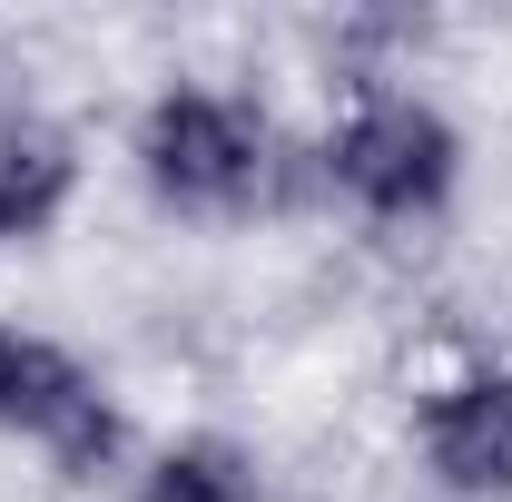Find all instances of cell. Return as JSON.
<instances>
[{
  "mask_svg": "<svg viewBox=\"0 0 512 502\" xmlns=\"http://www.w3.org/2000/svg\"><path fill=\"white\" fill-rule=\"evenodd\" d=\"M306 168L365 227H424L463 188V128L404 79H355L345 109L325 119V138L306 148Z\"/></svg>",
  "mask_w": 512,
  "mask_h": 502,
  "instance_id": "cell-1",
  "label": "cell"
},
{
  "mask_svg": "<svg viewBox=\"0 0 512 502\" xmlns=\"http://www.w3.org/2000/svg\"><path fill=\"white\" fill-rule=\"evenodd\" d=\"M0 434L40 443L69 483H89V473H109L128 453V414L69 345H50V335L0 315Z\"/></svg>",
  "mask_w": 512,
  "mask_h": 502,
  "instance_id": "cell-3",
  "label": "cell"
},
{
  "mask_svg": "<svg viewBox=\"0 0 512 502\" xmlns=\"http://www.w3.org/2000/svg\"><path fill=\"white\" fill-rule=\"evenodd\" d=\"M128 502H266V463H256V443L197 424V434H168L138 463Z\"/></svg>",
  "mask_w": 512,
  "mask_h": 502,
  "instance_id": "cell-6",
  "label": "cell"
},
{
  "mask_svg": "<svg viewBox=\"0 0 512 502\" xmlns=\"http://www.w3.org/2000/svg\"><path fill=\"white\" fill-rule=\"evenodd\" d=\"M128 158H138V188L158 197L168 217H247L276 197V168H286V138L276 119L217 89V79H168L138 128H128Z\"/></svg>",
  "mask_w": 512,
  "mask_h": 502,
  "instance_id": "cell-2",
  "label": "cell"
},
{
  "mask_svg": "<svg viewBox=\"0 0 512 502\" xmlns=\"http://www.w3.org/2000/svg\"><path fill=\"white\" fill-rule=\"evenodd\" d=\"M414 463L444 502H512V355H463L414 394Z\"/></svg>",
  "mask_w": 512,
  "mask_h": 502,
  "instance_id": "cell-4",
  "label": "cell"
},
{
  "mask_svg": "<svg viewBox=\"0 0 512 502\" xmlns=\"http://www.w3.org/2000/svg\"><path fill=\"white\" fill-rule=\"evenodd\" d=\"M79 207V138L50 109H0V247H40Z\"/></svg>",
  "mask_w": 512,
  "mask_h": 502,
  "instance_id": "cell-5",
  "label": "cell"
}]
</instances>
